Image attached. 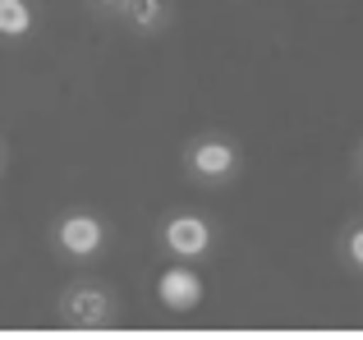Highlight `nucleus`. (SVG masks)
<instances>
[{"label": "nucleus", "mask_w": 363, "mask_h": 340, "mask_svg": "<svg viewBox=\"0 0 363 340\" xmlns=\"http://www.w3.org/2000/svg\"><path fill=\"white\" fill-rule=\"evenodd\" d=\"M46 244H51V253L60 262H69V267H92V262H101L111 253L116 225H111L97 207H65V212H55L51 225H46Z\"/></svg>", "instance_id": "nucleus-1"}, {"label": "nucleus", "mask_w": 363, "mask_h": 340, "mask_svg": "<svg viewBox=\"0 0 363 340\" xmlns=\"http://www.w3.org/2000/svg\"><path fill=\"white\" fill-rule=\"evenodd\" d=\"M179 170H184V179L194 188H207V193L230 188L235 179L244 175V147H240V138L225 134V129H203V134L184 138V147H179Z\"/></svg>", "instance_id": "nucleus-2"}, {"label": "nucleus", "mask_w": 363, "mask_h": 340, "mask_svg": "<svg viewBox=\"0 0 363 340\" xmlns=\"http://www.w3.org/2000/svg\"><path fill=\"white\" fill-rule=\"evenodd\" d=\"M157 249H161V258L203 267V262H212L216 249H221V225L207 212H194V207H170L157 221Z\"/></svg>", "instance_id": "nucleus-3"}, {"label": "nucleus", "mask_w": 363, "mask_h": 340, "mask_svg": "<svg viewBox=\"0 0 363 340\" xmlns=\"http://www.w3.org/2000/svg\"><path fill=\"white\" fill-rule=\"evenodd\" d=\"M55 322L69 332H111L120 322V295L97 276H79L55 295Z\"/></svg>", "instance_id": "nucleus-4"}, {"label": "nucleus", "mask_w": 363, "mask_h": 340, "mask_svg": "<svg viewBox=\"0 0 363 340\" xmlns=\"http://www.w3.org/2000/svg\"><path fill=\"white\" fill-rule=\"evenodd\" d=\"M152 295H157V304L166 308L170 317H189V313H198V308H203L207 280H203V271H198L194 262L166 258V267L152 276Z\"/></svg>", "instance_id": "nucleus-5"}, {"label": "nucleus", "mask_w": 363, "mask_h": 340, "mask_svg": "<svg viewBox=\"0 0 363 340\" xmlns=\"http://www.w3.org/2000/svg\"><path fill=\"white\" fill-rule=\"evenodd\" d=\"M116 23L129 37H147V42L152 37H166L175 28V0H129Z\"/></svg>", "instance_id": "nucleus-6"}, {"label": "nucleus", "mask_w": 363, "mask_h": 340, "mask_svg": "<svg viewBox=\"0 0 363 340\" xmlns=\"http://www.w3.org/2000/svg\"><path fill=\"white\" fill-rule=\"evenodd\" d=\"M37 0H0V46H18L28 37H37Z\"/></svg>", "instance_id": "nucleus-7"}, {"label": "nucleus", "mask_w": 363, "mask_h": 340, "mask_svg": "<svg viewBox=\"0 0 363 340\" xmlns=\"http://www.w3.org/2000/svg\"><path fill=\"white\" fill-rule=\"evenodd\" d=\"M336 258H340V267H345L350 276L363 280V216H350V221L340 225V234H336Z\"/></svg>", "instance_id": "nucleus-8"}, {"label": "nucleus", "mask_w": 363, "mask_h": 340, "mask_svg": "<svg viewBox=\"0 0 363 340\" xmlns=\"http://www.w3.org/2000/svg\"><path fill=\"white\" fill-rule=\"evenodd\" d=\"M79 5L88 9V14L97 18V23H116V18H120V9L129 5V0H79Z\"/></svg>", "instance_id": "nucleus-9"}, {"label": "nucleus", "mask_w": 363, "mask_h": 340, "mask_svg": "<svg viewBox=\"0 0 363 340\" xmlns=\"http://www.w3.org/2000/svg\"><path fill=\"white\" fill-rule=\"evenodd\" d=\"M354 175H359V184H363V143L354 147Z\"/></svg>", "instance_id": "nucleus-10"}, {"label": "nucleus", "mask_w": 363, "mask_h": 340, "mask_svg": "<svg viewBox=\"0 0 363 340\" xmlns=\"http://www.w3.org/2000/svg\"><path fill=\"white\" fill-rule=\"evenodd\" d=\"M5 162H9V152H5V138H0V175H5Z\"/></svg>", "instance_id": "nucleus-11"}]
</instances>
